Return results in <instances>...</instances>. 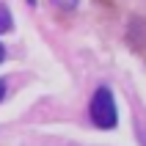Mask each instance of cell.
Instances as JSON below:
<instances>
[{"label": "cell", "instance_id": "1", "mask_svg": "<svg viewBox=\"0 0 146 146\" xmlns=\"http://www.w3.org/2000/svg\"><path fill=\"white\" fill-rule=\"evenodd\" d=\"M88 116L94 127L99 130H113L116 124H119V110H116V99H113V91L108 88V86H99L94 91V97L88 102Z\"/></svg>", "mask_w": 146, "mask_h": 146}, {"label": "cell", "instance_id": "2", "mask_svg": "<svg viewBox=\"0 0 146 146\" xmlns=\"http://www.w3.org/2000/svg\"><path fill=\"white\" fill-rule=\"evenodd\" d=\"M11 28H14L11 11H8V6H3V3H0V33H8Z\"/></svg>", "mask_w": 146, "mask_h": 146}, {"label": "cell", "instance_id": "3", "mask_svg": "<svg viewBox=\"0 0 146 146\" xmlns=\"http://www.w3.org/2000/svg\"><path fill=\"white\" fill-rule=\"evenodd\" d=\"M77 3H80V0H52V6L61 8V11H74Z\"/></svg>", "mask_w": 146, "mask_h": 146}, {"label": "cell", "instance_id": "4", "mask_svg": "<svg viewBox=\"0 0 146 146\" xmlns=\"http://www.w3.org/2000/svg\"><path fill=\"white\" fill-rule=\"evenodd\" d=\"M3 97H6V83L0 80V102H3Z\"/></svg>", "mask_w": 146, "mask_h": 146}, {"label": "cell", "instance_id": "5", "mask_svg": "<svg viewBox=\"0 0 146 146\" xmlns=\"http://www.w3.org/2000/svg\"><path fill=\"white\" fill-rule=\"evenodd\" d=\"M3 58H6V47L0 44V64H3Z\"/></svg>", "mask_w": 146, "mask_h": 146}]
</instances>
